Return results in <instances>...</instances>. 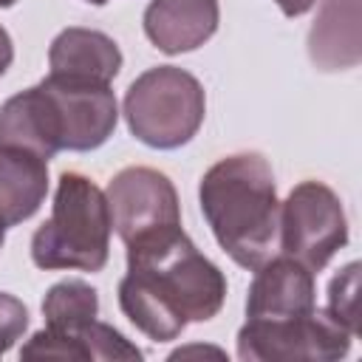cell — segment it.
<instances>
[{
  "label": "cell",
  "mask_w": 362,
  "mask_h": 362,
  "mask_svg": "<svg viewBox=\"0 0 362 362\" xmlns=\"http://www.w3.org/2000/svg\"><path fill=\"white\" fill-rule=\"evenodd\" d=\"M124 246L127 274L119 280V308L144 337L170 342L189 322L218 317L226 300V277L181 226Z\"/></svg>",
  "instance_id": "1"
},
{
  "label": "cell",
  "mask_w": 362,
  "mask_h": 362,
  "mask_svg": "<svg viewBox=\"0 0 362 362\" xmlns=\"http://www.w3.org/2000/svg\"><path fill=\"white\" fill-rule=\"evenodd\" d=\"M119 122L110 85L48 74L0 105V141L34 150L45 161L59 150L102 147Z\"/></svg>",
  "instance_id": "2"
},
{
  "label": "cell",
  "mask_w": 362,
  "mask_h": 362,
  "mask_svg": "<svg viewBox=\"0 0 362 362\" xmlns=\"http://www.w3.org/2000/svg\"><path fill=\"white\" fill-rule=\"evenodd\" d=\"M201 212L218 246L243 269L266 263L277 243V187L260 153H235L215 161L198 184Z\"/></svg>",
  "instance_id": "3"
},
{
  "label": "cell",
  "mask_w": 362,
  "mask_h": 362,
  "mask_svg": "<svg viewBox=\"0 0 362 362\" xmlns=\"http://www.w3.org/2000/svg\"><path fill=\"white\" fill-rule=\"evenodd\" d=\"M110 232L113 221L105 192L82 173H62L51 218L31 238V260L45 272H102L110 255Z\"/></svg>",
  "instance_id": "4"
},
{
  "label": "cell",
  "mask_w": 362,
  "mask_h": 362,
  "mask_svg": "<svg viewBox=\"0 0 362 362\" xmlns=\"http://www.w3.org/2000/svg\"><path fill=\"white\" fill-rule=\"evenodd\" d=\"M206 116L204 85L178 65H156L139 74L124 93L130 133L153 150H175L192 141Z\"/></svg>",
  "instance_id": "5"
},
{
  "label": "cell",
  "mask_w": 362,
  "mask_h": 362,
  "mask_svg": "<svg viewBox=\"0 0 362 362\" xmlns=\"http://www.w3.org/2000/svg\"><path fill=\"white\" fill-rule=\"evenodd\" d=\"M354 331L328 308L300 317L246 320L238 331L243 362H337L351 351Z\"/></svg>",
  "instance_id": "6"
},
{
  "label": "cell",
  "mask_w": 362,
  "mask_h": 362,
  "mask_svg": "<svg viewBox=\"0 0 362 362\" xmlns=\"http://www.w3.org/2000/svg\"><path fill=\"white\" fill-rule=\"evenodd\" d=\"M283 255L320 272L348 243V218L339 195L322 181H300L280 204L277 221Z\"/></svg>",
  "instance_id": "7"
},
{
  "label": "cell",
  "mask_w": 362,
  "mask_h": 362,
  "mask_svg": "<svg viewBox=\"0 0 362 362\" xmlns=\"http://www.w3.org/2000/svg\"><path fill=\"white\" fill-rule=\"evenodd\" d=\"M110 221L122 243L181 226V204L173 181L153 167H124L107 184Z\"/></svg>",
  "instance_id": "8"
},
{
  "label": "cell",
  "mask_w": 362,
  "mask_h": 362,
  "mask_svg": "<svg viewBox=\"0 0 362 362\" xmlns=\"http://www.w3.org/2000/svg\"><path fill=\"white\" fill-rule=\"evenodd\" d=\"M317 308L314 272L300 260L280 255L255 269V280L246 294V320H280L300 317Z\"/></svg>",
  "instance_id": "9"
},
{
  "label": "cell",
  "mask_w": 362,
  "mask_h": 362,
  "mask_svg": "<svg viewBox=\"0 0 362 362\" xmlns=\"http://www.w3.org/2000/svg\"><path fill=\"white\" fill-rule=\"evenodd\" d=\"M144 34L164 54L201 48L221 23L218 0H150L144 8Z\"/></svg>",
  "instance_id": "10"
},
{
  "label": "cell",
  "mask_w": 362,
  "mask_h": 362,
  "mask_svg": "<svg viewBox=\"0 0 362 362\" xmlns=\"http://www.w3.org/2000/svg\"><path fill=\"white\" fill-rule=\"evenodd\" d=\"M48 74L110 85L122 71V51L113 37L96 28L68 25L62 28L48 48Z\"/></svg>",
  "instance_id": "11"
},
{
  "label": "cell",
  "mask_w": 362,
  "mask_h": 362,
  "mask_svg": "<svg viewBox=\"0 0 362 362\" xmlns=\"http://www.w3.org/2000/svg\"><path fill=\"white\" fill-rule=\"evenodd\" d=\"M23 359H79V362H116V359H141V351L113 325L90 320L88 325L54 334L48 328H40L31 334V339L20 348Z\"/></svg>",
  "instance_id": "12"
},
{
  "label": "cell",
  "mask_w": 362,
  "mask_h": 362,
  "mask_svg": "<svg viewBox=\"0 0 362 362\" xmlns=\"http://www.w3.org/2000/svg\"><path fill=\"white\" fill-rule=\"evenodd\" d=\"M48 161L34 150L0 141V218L6 226L28 221L45 201Z\"/></svg>",
  "instance_id": "13"
},
{
  "label": "cell",
  "mask_w": 362,
  "mask_h": 362,
  "mask_svg": "<svg viewBox=\"0 0 362 362\" xmlns=\"http://www.w3.org/2000/svg\"><path fill=\"white\" fill-rule=\"evenodd\" d=\"M308 57L320 71L359 65V0H322L308 31Z\"/></svg>",
  "instance_id": "14"
},
{
  "label": "cell",
  "mask_w": 362,
  "mask_h": 362,
  "mask_svg": "<svg viewBox=\"0 0 362 362\" xmlns=\"http://www.w3.org/2000/svg\"><path fill=\"white\" fill-rule=\"evenodd\" d=\"M99 314V294L85 280H59L42 297V317L45 328L54 334H68Z\"/></svg>",
  "instance_id": "15"
},
{
  "label": "cell",
  "mask_w": 362,
  "mask_h": 362,
  "mask_svg": "<svg viewBox=\"0 0 362 362\" xmlns=\"http://www.w3.org/2000/svg\"><path fill=\"white\" fill-rule=\"evenodd\" d=\"M328 311L359 334V263H348L328 283Z\"/></svg>",
  "instance_id": "16"
},
{
  "label": "cell",
  "mask_w": 362,
  "mask_h": 362,
  "mask_svg": "<svg viewBox=\"0 0 362 362\" xmlns=\"http://www.w3.org/2000/svg\"><path fill=\"white\" fill-rule=\"evenodd\" d=\"M28 328V308L8 291H0V356L8 354Z\"/></svg>",
  "instance_id": "17"
},
{
  "label": "cell",
  "mask_w": 362,
  "mask_h": 362,
  "mask_svg": "<svg viewBox=\"0 0 362 362\" xmlns=\"http://www.w3.org/2000/svg\"><path fill=\"white\" fill-rule=\"evenodd\" d=\"M11 59H14V42H11V37H8V31L0 25V76L8 71V65H11Z\"/></svg>",
  "instance_id": "18"
},
{
  "label": "cell",
  "mask_w": 362,
  "mask_h": 362,
  "mask_svg": "<svg viewBox=\"0 0 362 362\" xmlns=\"http://www.w3.org/2000/svg\"><path fill=\"white\" fill-rule=\"evenodd\" d=\"M274 3L280 6V11H283L286 17H300V14L311 11L317 0H274Z\"/></svg>",
  "instance_id": "19"
},
{
  "label": "cell",
  "mask_w": 362,
  "mask_h": 362,
  "mask_svg": "<svg viewBox=\"0 0 362 362\" xmlns=\"http://www.w3.org/2000/svg\"><path fill=\"white\" fill-rule=\"evenodd\" d=\"M3 243H6V223H3V218H0V249H3Z\"/></svg>",
  "instance_id": "20"
},
{
  "label": "cell",
  "mask_w": 362,
  "mask_h": 362,
  "mask_svg": "<svg viewBox=\"0 0 362 362\" xmlns=\"http://www.w3.org/2000/svg\"><path fill=\"white\" fill-rule=\"evenodd\" d=\"M17 0H0V8H8V6H14Z\"/></svg>",
  "instance_id": "21"
},
{
  "label": "cell",
  "mask_w": 362,
  "mask_h": 362,
  "mask_svg": "<svg viewBox=\"0 0 362 362\" xmlns=\"http://www.w3.org/2000/svg\"><path fill=\"white\" fill-rule=\"evenodd\" d=\"M85 3H93V6H105V3H110V0H85Z\"/></svg>",
  "instance_id": "22"
}]
</instances>
